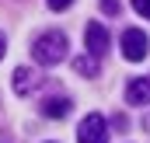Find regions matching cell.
<instances>
[{"mask_svg": "<svg viewBox=\"0 0 150 143\" xmlns=\"http://www.w3.org/2000/svg\"><path fill=\"white\" fill-rule=\"evenodd\" d=\"M67 49H70V42H67L63 32H42L32 45V56H35L38 67H56V63L67 59Z\"/></svg>", "mask_w": 150, "mask_h": 143, "instance_id": "cell-1", "label": "cell"}, {"mask_svg": "<svg viewBox=\"0 0 150 143\" xmlns=\"http://www.w3.org/2000/svg\"><path fill=\"white\" fill-rule=\"evenodd\" d=\"M77 143H108V126H105V115H98V112L84 115V122L77 126Z\"/></svg>", "mask_w": 150, "mask_h": 143, "instance_id": "cell-2", "label": "cell"}, {"mask_svg": "<svg viewBox=\"0 0 150 143\" xmlns=\"http://www.w3.org/2000/svg\"><path fill=\"white\" fill-rule=\"evenodd\" d=\"M147 35L140 32V28H126L122 32V56L129 59V63H143L147 59Z\"/></svg>", "mask_w": 150, "mask_h": 143, "instance_id": "cell-3", "label": "cell"}, {"mask_svg": "<svg viewBox=\"0 0 150 143\" xmlns=\"http://www.w3.org/2000/svg\"><path fill=\"white\" fill-rule=\"evenodd\" d=\"M84 42H87V52H91L94 59H101V56L108 52V32H105V25H101V21H91L87 32H84Z\"/></svg>", "mask_w": 150, "mask_h": 143, "instance_id": "cell-4", "label": "cell"}, {"mask_svg": "<svg viewBox=\"0 0 150 143\" xmlns=\"http://www.w3.org/2000/svg\"><path fill=\"white\" fill-rule=\"evenodd\" d=\"M38 87H42V73L38 70H32V67H18L14 70V91L18 94H32Z\"/></svg>", "mask_w": 150, "mask_h": 143, "instance_id": "cell-5", "label": "cell"}, {"mask_svg": "<svg viewBox=\"0 0 150 143\" xmlns=\"http://www.w3.org/2000/svg\"><path fill=\"white\" fill-rule=\"evenodd\" d=\"M126 101H129V105H150V73L147 77H136V80L126 87Z\"/></svg>", "mask_w": 150, "mask_h": 143, "instance_id": "cell-6", "label": "cell"}, {"mask_svg": "<svg viewBox=\"0 0 150 143\" xmlns=\"http://www.w3.org/2000/svg\"><path fill=\"white\" fill-rule=\"evenodd\" d=\"M42 115H49V119H63V115H70V98H45L42 101Z\"/></svg>", "mask_w": 150, "mask_h": 143, "instance_id": "cell-7", "label": "cell"}, {"mask_svg": "<svg viewBox=\"0 0 150 143\" xmlns=\"http://www.w3.org/2000/svg\"><path fill=\"white\" fill-rule=\"evenodd\" d=\"M74 70L84 73V77H94V73H98V59H94L91 52H87V56H77V59H74Z\"/></svg>", "mask_w": 150, "mask_h": 143, "instance_id": "cell-8", "label": "cell"}, {"mask_svg": "<svg viewBox=\"0 0 150 143\" xmlns=\"http://www.w3.org/2000/svg\"><path fill=\"white\" fill-rule=\"evenodd\" d=\"M133 11H136V14H143V18L150 21V0H133Z\"/></svg>", "mask_w": 150, "mask_h": 143, "instance_id": "cell-9", "label": "cell"}, {"mask_svg": "<svg viewBox=\"0 0 150 143\" xmlns=\"http://www.w3.org/2000/svg\"><path fill=\"white\" fill-rule=\"evenodd\" d=\"M45 4H49V11H67L74 0H45Z\"/></svg>", "mask_w": 150, "mask_h": 143, "instance_id": "cell-10", "label": "cell"}, {"mask_svg": "<svg viewBox=\"0 0 150 143\" xmlns=\"http://www.w3.org/2000/svg\"><path fill=\"white\" fill-rule=\"evenodd\" d=\"M101 11H105V14H115V11H119V4H115V0H101Z\"/></svg>", "mask_w": 150, "mask_h": 143, "instance_id": "cell-11", "label": "cell"}, {"mask_svg": "<svg viewBox=\"0 0 150 143\" xmlns=\"http://www.w3.org/2000/svg\"><path fill=\"white\" fill-rule=\"evenodd\" d=\"M4 52H7V42H4V35H0V59H4Z\"/></svg>", "mask_w": 150, "mask_h": 143, "instance_id": "cell-12", "label": "cell"}]
</instances>
